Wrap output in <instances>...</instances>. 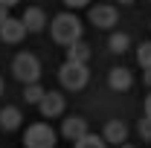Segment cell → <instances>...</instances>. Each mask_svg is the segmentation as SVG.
Returning a JSON list of instances; mask_svg holds the SVG:
<instances>
[{"mask_svg":"<svg viewBox=\"0 0 151 148\" xmlns=\"http://www.w3.org/2000/svg\"><path fill=\"white\" fill-rule=\"evenodd\" d=\"M52 41L61 47H70L76 41H81V20L73 12H61L52 18Z\"/></svg>","mask_w":151,"mask_h":148,"instance_id":"obj_1","label":"cell"},{"mask_svg":"<svg viewBox=\"0 0 151 148\" xmlns=\"http://www.w3.org/2000/svg\"><path fill=\"white\" fill-rule=\"evenodd\" d=\"M58 81H61V87L64 90H84L87 87V81H90V70H87V64H76V61H64L61 64V70H58Z\"/></svg>","mask_w":151,"mask_h":148,"instance_id":"obj_2","label":"cell"},{"mask_svg":"<svg viewBox=\"0 0 151 148\" xmlns=\"http://www.w3.org/2000/svg\"><path fill=\"white\" fill-rule=\"evenodd\" d=\"M58 134L47 122H32L23 131V148H55Z\"/></svg>","mask_w":151,"mask_h":148,"instance_id":"obj_3","label":"cell"},{"mask_svg":"<svg viewBox=\"0 0 151 148\" xmlns=\"http://www.w3.org/2000/svg\"><path fill=\"white\" fill-rule=\"evenodd\" d=\"M12 73H15L18 81L32 84V81L41 78V61H38L32 52H20V55H15V61H12Z\"/></svg>","mask_w":151,"mask_h":148,"instance_id":"obj_4","label":"cell"},{"mask_svg":"<svg viewBox=\"0 0 151 148\" xmlns=\"http://www.w3.org/2000/svg\"><path fill=\"white\" fill-rule=\"evenodd\" d=\"M64 108H67V102H64V96L55 93V90H47V93H44V99L38 102V111H41L44 119H55V116H61Z\"/></svg>","mask_w":151,"mask_h":148,"instance_id":"obj_5","label":"cell"},{"mask_svg":"<svg viewBox=\"0 0 151 148\" xmlns=\"http://www.w3.org/2000/svg\"><path fill=\"white\" fill-rule=\"evenodd\" d=\"M84 134H90L87 128V119L84 116H64V122H61V137L64 139H81Z\"/></svg>","mask_w":151,"mask_h":148,"instance_id":"obj_6","label":"cell"},{"mask_svg":"<svg viewBox=\"0 0 151 148\" xmlns=\"http://www.w3.org/2000/svg\"><path fill=\"white\" fill-rule=\"evenodd\" d=\"M26 35V26L20 18H9L6 23H0V41L3 44H20Z\"/></svg>","mask_w":151,"mask_h":148,"instance_id":"obj_7","label":"cell"},{"mask_svg":"<svg viewBox=\"0 0 151 148\" xmlns=\"http://www.w3.org/2000/svg\"><path fill=\"white\" fill-rule=\"evenodd\" d=\"M102 137H105V142L108 145H122L125 139H128V125L122 122V119H111L105 131H102Z\"/></svg>","mask_w":151,"mask_h":148,"instance_id":"obj_8","label":"cell"},{"mask_svg":"<svg viewBox=\"0 0 151 148\" xmlns=\"http://www.w3.org/2000/svg\"><path fill=\"white\" fill-rule=\"evenodd\" d=\"M90 23L96 29H111L116 23V9L113 6H93L90 9Z\"/></svg>","mask_w":151,"mask_h":148,"instance_id":"obj_9","label":"cell"},{"mask_svg":"<svg viewBox=\"0 0 151 148\" xmlns=\"http://www.w3.org/2000/svg\"><path fill=\"white\" fill-rule=\"evenodd\" d=\"M20 20H23L26 32H41V29L47 26V15H44V9H38V6H29Z\"/></svg>","mask_w":151,"mask_h":148,"instance_id":"obj_10","label":"cell"},{"mask_svg":"<svg viewBox=\"0 0 151 148\" xmlns=\"http://www.w3.org/2000/svg\"><path fill=\"white\" fill-rule=\"evenodd\" d=\"M108 84H111L113 90L125 93V90H131L134 75H131V70H125V67H113V70H111V75H108Z\"/></svg>","mask_w":151,"mask_h":148,"instance_id":"obj_11","label":"cell"},{"mask_svg":"<svg viewBox=\"0 0 151 148\" xmlns=\"http://www.w3.org/2000/svg\"><path fill=\"white\" fill-rule=\"evenodd\" d=\"M20 122H23V116H20L18 108H3L0 111V128L3 131H18Z\"/></svg>","mask_w":151,"mask_h":148,"instance_id":"obj_12","label":"cell"},{"mask_svg":"<svg viewBox=\"0 0 151 148\" xmlns=\"http://www.w3.org/2000/svg\"><path fill=\"white\" fill-rule=\"evenodd\" d=\"M67 61H76V64H87L90 61V47L84 41H76L67 47Z\"/></svg>","mask_w":151,"mask_h":148,"instance_id":"obj_13","label":"cell"},{"mask_svg":"<svg viewBox=\"0 0 151 148\" xmlns=\"http://www.w3.org/2000/svg\"><path fill=\"white\" fill-rule=\"evenodd\" d=\"M73 148H108L105 142V137H99V134H84L81 139H76Z\"/></svg>","mask_w":151,"mask_h":148,"instance_id":"obj_14","label":"cell"},{"mask_svg":"<svg viewBox=\"0 0 151 148\" xmlns=\"http://www.w3.org/2000/svg\"><path fill=\"white\" fill-rule=\"evenodd\" d=\"M44 93H47V90H44L38 81H32V84L23 87V102H26V105H38V102L44 99Z\"/></svg>","mask_w":151,"mask_h":148,"instance_id":"obj_15","label":"cell"},{"mask_svg":"<svg viewBox=\"0 0 151 148\" xmlns=\"http://www.w3.org/2000/svg\"><path fill=\"white\" fill-rule=\"evenodd\" d=\"M128 44H131V38L125 35V32H113V35H111V41H108L111 52H125V50H128Z\"/></svg>","mask_w":151,"mask_h":148,"instance_id":"obj_16","label":"cell"},{"mask_svg":"<svg viewBox=\"0 0 151 148\" xmlns=\"http://www.w3.org/2000/svg\"><path fill=\"white\" fill-rule=\"evenodd\" d=\"M137 64H139L142 70H151V41L139 44V50H137Z\"/></svg>","mask_w":151,"mask_h":148,"instance_id":"obj_17","label":"cell"},{"mask_svg":"<svg viewBox=\"0 0 151 148\" xmlns=\"http://www.w3.org/2000/svg\"><path fill=\"white\" fill-rule=\"evenodd\" d=\"M137 131H139V137H142L145 142H151V116H142V119L137 122Z\"/></svg>","mask_w":151,"mask_h":148,"instance_id":"obj_18","label":"cell"},{"mask_svg":"<svg viewBox=\"0 0 151 148\" xmlns=\"http://www.w3.org/2000/svg\"><path fill=\"white\" fill-rule=\"evenodd\" d=\"M90 0H64V6H70V9H81V6H87Z\"/></svg>","mask_w":151,"mask_h":148,"instance_id":"obj_19","label":"cell"},{"mask_svg":"<svg viewBox=\"0 0 151 148\" xmlns=\"http://www.w3.org/2000/svg\"><path fill=\"white\" fill-rule=\"evenodd\" d=\"M6 20H9V9H6V6H0V23H6Z\"/></svg>","mask_w":151,"mask_h":148,"instance_id":"obj_20","label":"cell"},{"mask_svg":"<svg viewBox=\"0 0 151 148\" xmlns=\"http://www.w3.org/2000/svg\"><path fill=\"white\" fill-rule=\"evenodd\" d=\"M142 81H145V87H151V70H142Z\"/></svg>","mask_w":151,"mask_h":148,"instance_id":"obj_21","label":"cell"},{"mask_svg":"<svg viewBox=\"0 0 151 148\" xmlns=\"http://www.w3.org/2000/svg\"><path fill=\"white\" fill-rule=\"evenodd\" d=\"M145 116H151V93H148V99H145Z\"/></svg>","mask_w":151,"mask_h":148,"instance_id":"obj_22","label":"cell"},{"mask_svg":"<svg viewBox=\"0 0 151 148\" xmlns=\"http://www.w3.org/2000/svg\"><path fill=\"white\" fill-rule=\"evenodd\" d=\"M15 3H18V0H0V6H6V9H9V6H15Z\"/></svg>","mask_w":151,"mask_h":148,"instance_id":"obj_23","label":"cell"},{"mask_svg":"<svg viewBox=\"0 0 151 148\" xmlns=\"http://www.w3.org/2000/svg\"><path fill=\"white\" fill-rule=\"evenodd\" d=\"M116 148H134V145H128V142H122V145H116Z\"/></svg>","mask_w":151,"mask_h":148,"instance_id":"obj_24","label":"cell"},{"mask_svg":"<svg viewBox=\"0 0 151 148\" xmlns=\"http://www.w3.org/2000/svg\"><path fill=\"white\" fill-rule=\"evenodd\" d=\"M119 3H134V0H119Z\"/></svg>","mask_w":151,"mask_h":148,"instance_id":"obj_25","label":"cell"},{"mask_svg":"<svg viewBox=\"0 0 151 148\" xmlns=\"http://www.w3.org/2000/svg\"><path fill=\"white\" fill-rule=\"evenodd\" d=\"M0 93H3V78H0Z\"/></svg>","mask_w":151,"mask_h":148,"instance_id":"obj_26","label":"cell"}]
</instances>
